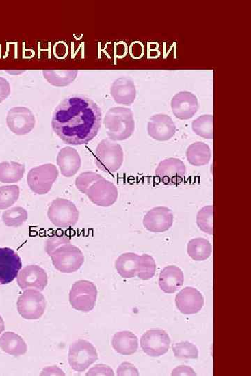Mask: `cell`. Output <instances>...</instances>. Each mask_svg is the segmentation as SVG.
Segmentation results:
<instances>
[{"mask_svg": "<svg viewBox=\"0 0 251 376\" xmlns=\"http://www.w3.org/2000/svg\"><path fill=\"white\" fill-rule=\"evenodd\" d=\"M101 126V110L84 96L64 99L55 109L52 128L65 144H87L97 135Z\"/></svg>", "mask_w": 251, "mask_h": 376, "instance_id": "cell-1", "label": "cell"}, {"mask_svg": "<svg viewBox=\"0 0 251 376\" xmlns=\"http://www.w3.org/2000/svg\"><path fill=\"white\" fill-rule=\"evenodd\" d=\"M103 124L107 136L112 141H124L133 135L135 131V121L131 109L116 107L106 113Z\"/></svg>", "mask_w": 251, "mask_h": 376, "instance_id": "cell-2", "label": "cell"}, {"mask_svg": "<svg viewBox=\"0 0 251 376\" xmlns=\"http://www.w3.org/2000/svg\"><path fill=\"white\" fill-rule=\"evenodd\" d=\"M124 158L122 146L109 139H103L96 148L95 163L104 172L113 174L118 172L122 166Z\"/></svg>", "mask_w": 251, "mask_h": 376, "instance_id": "cell-3", "label": "cell"}, {"mask_svg": "<svg viewBox=\"0 0 251 376\" xmlns=\"http://www.w3.org/2000/svg\"><path fill=\"white\" fill-rule=\"evenodd\" d=\"M51 257L54 267L62 273H76L85 262L83 252L71 243L60 246L52 253Z\"/></svg>", "mask_w": 251, "mask_h": 376, "instance_id": "cell-4", "label": "cell"}, {"mask_svg": "<svg viewBox=\"0 0 251 376\" xmlns=\"http://www.w3.org/2000/svg\"><path fill=\"white\" fill-rule=\"evenodd\" d=\"M80 212L72 202L57 198L54 200L48 210V217L55 227L70 228L79 221Z\"/></svg>", "mask_w": 251, "mask_h": 376, "instance_id": "cell-5", "label": "cell"}, {"mask_svg": "<svg viewBox=\"0 0 251 376\" xmlns=\"http://www.w3.org/2000/svg\"><path fill=\"white\" fill-rule=\"evenodd\" d=\"M97 295L98 291L93 282L79 280L70 291L69 302L75 310L88 313L94 310Z\"/></svg>", "mask_w": 251, "mask_h": 376, "instance_id": "cell-6", "label": "cell"}, {"mask_svg": "<svg viewBox=\"0 0 251 376\" xmlns=\"http://www.w3.org/2000/svg\"><path fill=\"white\" fill-rule=\"evenodd\" d=\"M58 176L59 171L55 165L45 164L31 169L28 172L27 181L34 193L44 196L51 191Z\"/></svg>", "mask_w": 251, "mask_h": 376, "instance_id": "cell-7", "label": "cell"}, {"mask_svg": "<svg viewBox=\"0 0 251 376\" xmlns=\"http://www.w3.org/2000/svg\"><path fill=\"white\" fill-rule=\"evenodd\" d=\"M47 308L44 295L38 290L24 291L17 301V310L25 319L38 320L43 317Z\"/></svg>", "mask_w": 251, "mask_h": 376, "instance_id": "cell-8", "label": "cell"}, {"mask_svg": "<svg viewBox=\"0 0 251 376\" xmlns=\"http://www.w3.org/2000/svg\"><path fill=\"white\" fill-rule=\"evenodd\" d=\"M98 360V353L94 345L84 340H79L69 347L68 361L71 368L82 373Z\"/></svg>", "mask_w": 251, "mask_h": 376, "instance_id": "cell-9", "label": "cell"}, {"mask_svg": "<svg viewBox=\"0 0 251 376\" xmlns=\"http://www.w3.org/2000/svg\"><path fill=\"white\" fill-rule=\"evenodd\" d=\"M171 340L163 330L152 329L140 338V344L143 352L150 357H161L168 353Z\"/></svg>", "mask_w": 251, "mask_h": 376, "instance_id": "cell-10", "label": "cell"}, {"mask_svg": "<svg viewBox=\"0 0 251 376\" xmlns=\"http://www.w3.org/2000/svg\"><path fill=\"white\" fill-rule=\"evenodd\" d=\"M85 195L94 204L110 207L117 202L119 193L114 183L103 178L92 184Z\"/></svg>", "mask_w": 251, "mask_h": 376, "instance_id": "cell-11", "label": "cell"}, {"mask_svg": "<svg viewBox=\"0 0 251 376\" xmlns=\"http://www.w3.org/2000/svg\"><path fill=\"white\" fill-rule=\"evenodd\" d=\"M35 124L34 115L27 107H14L8 111L7 124L15 135H27L34 129Z\"/></svg>", "mask_w": 251, "mask_h": 376, "instance_id": "cell-12", "label": "cell"}, {"mask_svg": "<svg viewBox=\"0 0 251 376\" xmlns=\"http://www.w3.org/2000/svg\"><path fill=\"white\" fill-rule=\"evenodd\" d=\"M156 176L165 185L181 183L186 177L187 168L179 159L170 158L161 161L157 170Z\"/></svg>", "mask_w": 251, "mask_h": 376, "instance_id": "cell-13", "label": "cell"}, {"mask_svg": "<svg viewBox=\"0 0 251 376\" xmlns=\"http://www.w3.org/2000/svg\"><path fill=\"white\" fill-rule=\"evenodd\" d=\"M22 261L12 249L0 248V285L12 283L22 269Z\"/></svg>", "mask_w": 251, "mask_h": 376, "instance_id": "cell-14", "label": "cell"}, {"mask_svg": "<svg viewBox=\"0 0 251 376\" xmlns=\"http://www.w3.org/2000/svg\"><path fill=\"white\" fill-rule=\"evenodd\" d=\"M173 115L179 120H188L194 118L199 108L197 97L187 91L179 92L171 100Z\"/></svg>", "mask_w": 251, "mask_h": 376, "instance_id": "cell-15", "label": "cell"}, {"mask_svg": "<svg viewBox=\"0 0 251 376\" xmlns=\"http://www.w3.org/2000/svg\"><path fill=\"white\" fill-rule=\"evenodd\" d=\"M173 220L172 211L167 207L159 206L147 213L143 218V225L150 232L164 233L172 228Z\"/></svg>", "mask_w": 251, "mask_h": 376, "instance_id": "cell-16", "label": "cell"}, {"mask_svg": "<svg viewBox=\"0 0 251 376\" xmlns=\"http://www.w3.org/2000/svg\"><path fill=\"white\" fill-rule=\"evenodd\" d=\"M17 283L23 291L34 289L42 291L48 284V276L45 270L39 266H27L20 271Z\"/></svg>", "mask_w": 251, "mask_h": 376, "instance_id": "cell-17", "label": "cell"}, {"mask_svg": "<svg viewBox=\"0 0 251 376\" xmlns=\"http://www.w3.org/2000/svg\"><path fill=\"white\" fill-rule=\"evenodd\" d=\"M177 310L185 315L198 314L202 309L204 299L202 293L193 287L179 291L175 297Z\"/></svg>", "mask_w": 251, "mask_h": 376, "instance_id": "cell-18", "label": "cell"}, {"mask_svg": "<svg viewBox=\"0 0 251 376\" xmlns=\"http://www.w3.org/2000/svg\"><path fill=\"white\" fill-rule=\"evenodd\" d=\"M148 132L155 140L168 141L174 136L176 126L170 117L161 114L155 115L150 120Z\"/></svg>", "mask_w": 251, "mask_h": 376, "instance_id": "cell-19", "label": "cell"}, {"mask_svg": "<svg viewBox=\"0 0 251 376\" xmlns=\"http://www.w3.org/2000/svg\"><path fill=\"white\" fill-rule=\"evenodd\" d=\"M81 158L77 149L66 146L60 149L57 157V164L64 177H73L81 167Z\"/></svg>", "mask_w": 251, "mask_h": 376, "instance_id": "cell-20", "label": "cell"}, {"mask_svg": "<svg viewBox=\"0 0 251 376\" xmlns=\"http://www.w3.org/2000/svg\"><path fill=\"white\" fill-rule=\"evenodd\" d=\"M111 95L118 104L131 105L136 98L135 84L128 78H120L113 83Z\"/></svg>", "mask_w": 251, "mask_h": 376, "instance_id": "cell-21", "label": "cell"}, {"mask_svg": "<svg viewBox=\"0 0 251 376\" xmlns=\"http://www.w3.org/2000/svg\"><path fill=\"white\" fill-rule=\"evenodd\" d=\"M185 282L183 271L175 266H169L162 270L159 276L160 288L167 294H172L181 288Z\"/></svg>", "mask_w": 251, "mask_h": 376, "instance_id": "cell-22", "label": "cell"}, {"mask_svg": "<svg viewBox=\"0 0 251 376\" xmlns=\"http://www.w3.org/2000/svg\"><path fill=\"white\" fill-rule=\"evenodd\" d=\"M112 347L122 355H131L138 349V338L132 332H118L113 337Z\"/></svg>", "mask_w": 251, "mask_h": 376, "instance_id": "cell-23", "label": "cell"}, {"mask_svg": "<svg viewBox=\"0 0 251 376\" xmlns=\"http://www.w3.org/2000/svg\"><path fill=\"white\" fill-rule=\"evenodd\" d=\"M0 349L15 357L25 355L27 346L23 338L13 332H6L0 336Z\"/></svg>", "mask_w": 251, "mask_h": 376, "instance_id": "cell-24", "label": "cell"}, {"mask_svg": "<svg viewBox=\"0 0 251 376\" xmlns=\"http://www.w3.org/2000/svg\"><path fill=\"white\" fill-rule=\"evenodd\" d=\"M211 149L202 142H196L187 150L188 162L193 166L202 167L207 165L211 159Z\"/></svg>", "mask_w": 251, "mask_h": 376, "instance_id": "cell-25", "label": "cell"}, {"mask_svg": "<svg viewBox=\"0 0 251 376\" xmlns=\"http://www.w3.org/2000/svg\"><path fill=\"white\" fill-rule=\"evenodd\" d=\"M139 256L133 252L120 255L115 265L118 273L123 278H133L137 276Z\"/></svg>", "mask_w": 251, "mask_h": 376, "instance_id": "cell-26", "label": "cell"}, {"mask_svg": "<svg viewBox=\"0 0 251 376\" xmlns=\"http://www.w3.org/2000/svg\"><path fill=\"white\" fill-rule=\"evenodd\" d=\"M78 70H43L44 79L49 84L63 88L72 84L78 75Z\"/></svg>", "mask_w": 251, "mask_h": 376, "instance_id": "cell-27", "label": "cell"}, {"mask_svg": "<svg viewBox=\"0 0 251 376\" xmlns=\"http://www.w3.org/2000/svg\"><path fill=\"white\" fill-rule=\"evenodd\" d=\"M25 172V166L19 163L13 161L0 163V182L1 183H17L23 178Z\"/></svg>", "mask_w": 251, "mask_h": 376, "instance_id": "cell-28", "label": "cell"}, {"mask_svg": "<svg viewBox=\"0 0 251 376\" xmlns=\"http://www.w3.org/2000/svg\"><path fill=\"white\" fill-rule=\"evenodd\" d=\"M211 245L204 239L197 238L191 240L188 243L189 256L196 261H204L211 254Z\"/></svg>", "mask_w": 251, "mask_h": 376, "instance_id": "cell-29", "label": "cell"}, {"mask_svg": "<svg viewBox=\"0 0 251 376\" xmlns=\"http://www.w3.org/2000/svg\"><path fill=\"white\" fill-rule=\"evenodd\" d=\"M28 218L27 211L23 207L17 206L5 211L3 213V221L9 228H20Z\"/></svg>", "mask_w": 251, "mask_h": 376, "instance_id": "cell-30", "label": "cell"}, {"mask_svg": "<svg viewBox=\"0 0 251 376\" xmlns=\"http://www.w3.org/2000/svg\"><path fill=\"white\" fill-rule=\"evenodd\" d=\"M193 131L198 136L206 139H213V117L211 115L200 116L192 123Z\"/></svg>", "mask_w": 251, "mask_h": 376, "instance_id": "cell-31", "label": "cell"}, {"mask_svg": "<svg viewBox=\"0 0 251 376\" xmlns=\"http://www.w3.org/2000/svg\"><path fill=\"white\" fill-rule=\"evenodd\" d=\"M157 271L156 262L153 256L143 254L139 256L137 276L142 280H149L154 278Z\"/></svg>", "mask_w": 251, "mask_h": 376, "instance_id": "cell-32", "label": "cell"}, {"mask_svg": "<svg viewBox=\"0 0 251 376\" xmlns=\"http://www.w3.org/2000/svg\"><path fill=\"white\" fill-rule=\"evenodd\" d=\"M20 188L16 185L0 187V210L12 207L18 200Z\"/></svg>", "mask_w": 251, "mask_h": 376, "instance_id": "cell-33", "label": "cell"}, {"mask_svg": "<svg viewBox=\"0 0 251 376\" xmlns=\"http://www.w3.org/2000/svg\"><path fill=\"white\" fill-rule=\"evenodd\" d=\"M213 206H207L201 209L196 217L198 228L205 234H213Z\"/></svg>", "mask_w": 251, "mask_h": 376, "instance_id": "cell-34", "label": "cell"}, {"mask_svg": "<svg viewBox=\"0 0 251 376\" xmlns=\"http://www.w3.org/2000/svg\"><path fill=\"white\" fill-rule=\"evenodd\" d=\"M172 351L179 359H198L199 352L197 347L189 342H182L172 345Z\"/></svg>", "mask_w": 251, "mask_h": 376, "instance_id": "cell-35", "label": "cell"}, {"mask_svg": "<svg viewBox=\"0 0 251 376\" xmlns=\"http://www.w3.org/2000/svg\"><path fill=\"white\" fill-rule=\"evenodd\" d=\"M103 177L93 172H86L81 174L76 179L77 189L83 194H86L90 187Z\"/></svg>", "mask_w": 251, "mask_h": 376, "instance_id": "cell-36", "label": "cell"}, {"mask_svg": "<svg viewBox=\"0 0 251 376\" xmlns=\"http://www.w3.org/2000/svg\"><path fill=\"white\" fill-rule=\"evenodd\" d=\"M68 243H71L70 237L61 234L53 235L51 237L46 243V252L48 255L51 256L56 249Z\"/></svg>", "mask_w": 251, "mask_h": 376, "instance_id": "cell-37", "label": "cell"}, {"mask_svg": "<svg viewBox=\"0 0 251 376\" xmlns=\"http://www.w3.org/2000/svg\"><path fill=\"white\" fill-rule=\"evenodd\" d=\"M116 374L118 376H138L139 371L137 368L132 364L124 362L117 368Z\"/></svg>", "mask_w": 251, "mask_h": 376, "instance_id": "cell-38", "label": "cell"}, {"mask_svg": "<svg viewBox=\"0 0 251 376\" xmlns=\"http://www.w3.org/2000/svg\"><path fill=\"white\" fill-rule=\"evenodd\" d=\"M87 375H114V370L109 366L105 364H97L89 370Z\"/></svg>", "mask_w": 251, "mask_h": 376, "instance_id": "cell-39", "label": "cell"}, {"mask_svg": "<svg viewBox=\"0 0 251 376\" xmlns=\"http://www.w3.org/2000/svg\"><path fill=\"white\" fill-rule=\"evenodd\" d=\"M11 94V86L8 80L0 77V103L5 100Z\"/></svg>", "mask_w": 251, "mask_h": 376, "instance_id": "cell-40", "label": "cell"}, {"mask_svg": "<svg viewBox=\"0 0 251 376\" xmlns=\"http://www.w3.org/2000/svg\"><path fill=\"white\" fill-rule=\"evenodd\" d=\"M172 375H196V373L191 367L182 365L179 366L173 369L172 372Z\"/></svg>", "mask_w": 251, "mask_h": 376, "instance_id": "cell-41", "label": "cell"}, {"mask_svg": "<svg viewBox=\"0 0 251 376\" xmlns=\"http://www.w3.org/2000/svg\"><path fill=\"white\" fill-rule=\"evenodd\" d=\"M5 330V324L2 317H0V334L3 333Z\"/></svg>", "mask_w": 251, "mask_h": 376, "instance_id": "cell-42", "label": "cell"}]
</instances>
